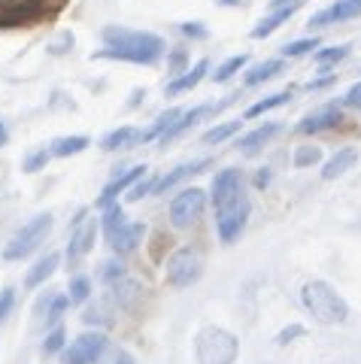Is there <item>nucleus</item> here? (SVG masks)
<instances>
[{
    "instance_id": "obj_41",
    "label": "nucleus",
    "mask_w": 361,
    "mask_h": 364,
    "mask_svg": "<svg viewBox=\"0 0 361 364\" xmlns=\"http://www.w3.org/2000/svg\"><path fill=\"white\" fill-rule=\"evenodd\" d=\"M183 33L191 40H204L207 37V28H200V21H188V25H183Z\"/></svg>"
},
{
    "instance_id": "obj_26",
    "label": "nucleus",
    "mask_w": 361,
    "mask_h": 364,
    "mask_svg": "<svg viewBox=\"0 0 361 364\" xmlns=\"http://www.w3.org/2000/svg\"><path fill=\"white\" fill-rule=\"evenodd\" d=\"M289 91H279V95H270V97H264V100H258V104H252L249 109H246V119H255V116H264V112H270V109H276V107H283V104H289Z\"/></svg>"
},
{
    "instance_id": "obj_37",
    "label": "nucleus",
    "mask_w": 361,
    "mask_h": 364,
    "mask_svg": "<svg viewBox=\"0 0 361 364\" xmlns=\"http://www.w3.org/2000/svg\"><path fill=\"white\" fill-rule=\"evenodd\" d=\"M185 64H188V52L185 49H173L171 52V61H167V73H171L173 79L185 73Z\"/></svg>"
},
{
    "instance_id": "obj_17",
    "label": "nucleus",
    "mask_w": 361,
    "mask_h": 364,
    "mask_svg": "<svg viewBox=\"0 0 361 364\" xmlns=\"http://www.w3.org/2000/svg\"><path fill=\"white\" fill-rule=\"evenodd\" d=\"M210 164H212L210 158H200V161H191V164H179L176 170H171L167 176H161V179L155 182V191H152V195H164V191H171V188H173V186H179L183 179L200 173V170H207Z\"/></svg>"
},
{
    "instance_id": "obj_39",
    "label": "nucleus",
    "mask_w": 361,
    "mask_h": 364,
    "mask_svg": "<svg viewBox=\"0 0 361 364\" xmlns=\"http://www.w3.org/2000/svg\"><path fill=\"white\" fill-rule=\"evenodd\" d=\"M155 182L158 179H146V182H137L131 191H128V200H140V198H146V195H152L155 191Z\"/></svg>"
},
{
    "instance_id": "obj_25",
    "label": "nucleus",
    "mask_w": 361,
    "mask_h": 364,
    "mask_svg": "<svg viewBox=\"0 0 361 364\" xmlns=\"http://www.w3.org/2000/svg\"><path fill=\"white\" fill-rule=\"evenodd\" d=\"M279 70H283V61L279 58H270V61H264V64H258V67H252L249 73H246V85H258V82H267V79H274Z\"/></svg>"
},
{
    "instance_id": "obj_3",
    "label": "nucleus",
    "mask_w": 361,
    "mask_h": 364,
    "mask_svg": "<svg viewBox=\"0 0 361 364\" xmlns=\"http://www.w3.org/2000/svg\"><path fill=\"white\" fill-rule=\"evenodd\" d=\"M301 301H303V306H307V313L322 325H340V322H346V316H349L346 301L322 279L307 282L303 291H301Z\"/></svg>"
},
{
    "instance_id": "obj_44",
    "label": "nucleus",
    "mask_w": 361,
    "mask_h": 364,
    "mask_svg": "<svg viewBox=\"0 0 361 364\" xmlns=\"http://www.w3.org/2000/svg\"><path fill=\"white\" fill-rule=\"evenodd\" d=\"M295 334H303V328L301 325H295V328H289V331H283L276 337V343H289V337H295Z\"/></svg>"
},
{
    "instance_id": "obj_46",
    "label": "nucleus",
    "mask_w": 361,
    "mask_h": 364,
    "mask_svg": "<svg viewBox=\"0 0 361 364\" xmlns=\"http://www.w3.org/2000/svg\"><path fill=\"white\" fill-rule=\"evenodd\" d=\"M222 6H240V4H249V0H219Z\"/></svg>"
},
{
    "instance_id": "obj_10",
    "label": "nucleus",
    "mask_w": 361,
    "mask_h": 364,
    "mask_svg": "<svg viewBox=\"0 0 361 364\" xmlns=\"http://www.w3.org/2000/svg\"><path fill=\"white\" fill-rule=\"evenodd\" d=\"M95 237H97V219H88V210H79V215L73 219L70 246H67V261L70 264L82 261L95 249Z\"/></svg>"
},
{
    "instance_id": "obj_47",
    "label": "nucleus",
    "mask_w": 361,
    "mask_h": 364,
    "mask_svg": "<svg viewBox=\"0 0 361 364\" xmlns=\"http://www.w3.org/2000/svg\"><path fill=\"white\" fill-rule=\"evenodd\" d=\"M4 143H6V124L0 122V146H4Z\"/></svg>"
},
{
    "instance_id": "obj_28",
    "label": "nucleus",
    "mask_w": 361,
    "mask_h": 364,
    "mask_svg": "<svg viewBox=\"0 0 361 364\" xmlns=\"http://www.w3.org/2000/svg\"><path fill=\"white\" fill-rule=\"evenodd\" d=\"M246 61H249V55H231V58L225 61V64H219V70L212 73V79H216V82H228L234 73H240V70H243Z\"/></svg>"
},
{
    "instance_id": "obj_12",
    "label": "nucleus",
    "mask_w": 361,
    "mask_h": 364,
    "mask_svg": "<svg viewBox=\"0 0 361 364\" xmlns=\"http://www.w3.org/2000/svg\"><path fill=\"white\" fill-rule=\"evenodd\" d=\"M107 289H109V301L116 304L119 310H125V313H137V306L143 301V291H146L140 282L131 279V277H122V279H116Z\"/></svg>"
},
{
    "instance_id": "obj_27",
    "label": "nucleus",
    "mask_w": 361,
    "mask_h": 364,
    "mask_svg": "<svg viewBox=\"0 0 361 364\" xmlns=\"http://www.w3.org/2000/svg\"><path fill=\"white\" fill-rule=\"evenodd\" d=\"M240 119H237V122H222V124H216V128H210L207 134H204V143L207 146H212V143H225V140H228V136H234L237 131H240Z\"/></svg>"
},
{
    "instance_id": "obj_2",
    "label": "nucleus",
    "mask_w": 361,
    "mask_h": 364,
    "mask_svg": "<svg viewBox=\"0 0 361 364\" xmlns=\"http://www.w3.org/2000/svg\"><path fill=\"white\" fill-rule=\"evenodd\" d=\"M67 0H0V28H33L55 18Z\"/></svg>"
},
{
    "instance_id": "obj_19",
    "label": "nucleus",
    "mask_w": 361,
    "mask_h": 364,
    "mask_svg": "<svg viewBox=\"0 0 361 364\" xmlns=\"http://www.w3.org/2000/svg\"><path fill=\"white\" fill-rule=\"evenodd\" d=\"M301 4H303V0H295V4H291V6L274 9V13H270V16H264V18H262V21H258V25L252 28V37H255V40H264V37H270V33H274L279 25H286V21H289L291 16L298 13V9H301Z\"/></svg>"
},
{
    "instance_id": "obj_42",
    "label": "nucleus",
    "mask_w": 361,
    "mask_h": 364,
    "mask_svg": "<svg viewBox=\"0 0 361 364\" xmlns=\"http://www.w3.org/2000/svg\"><path fill=\"white\" fill-rule=\"evenodd\" d=\"M343 104L352 107V109H361V82H355L352 88H349V95L343 97Z\"/></svg>"
},
{
    "instance_id": "obj_40",
    "label": "nucleus",
    "mask_w": 361,
    "mask_h": 364,
    "mask_svg": "<svg viewBox=\"0 0 361 364\" xmlns=\"http://www.w3.org/2000/svg\"><path fill=\"white\" fill-rule=\"evenodd\" d=\"M13 304H16V291H13V289H4V291H0V322H4V318L9 316Z\"/></svg>"
},
{
    "instance_id": "obj_11",
    "label": "nucleus",
    "mask_w": 361,
    "mask_h": 364,
    "mask_svg": "<svg viewBox=\"0 0 361 364\" xmlns=\"http://www.w3.org/2000/svg\"><path fill=\"white\" fill-rule=\"evenodd\" d=\"M107 346H109V340L100 334V331L82 334V337H76L73 343L61 352V361L64 364H97Z\"/></svg>"
},
{
    "instance_id": "obj_30",
    "label": "nucleus",
    "mask_w": 361,
    "mask_h": 364,
    "mask_svg": "<svg viewBox=\"0 0 361 364\" xmlns=\"http://www.w3.org/2000/svg\"><path fill=\"white\" fill-rule=\"evenodd\" d=\"M322 161V149L319 146H298L295 152V167H313Z\"/></svg>"
},
{
    "instance_id": "obj_29",
    "label": "nucleus",
    "mask_w": 361,
    "mask_h": 364,
    "mask_svg": "<svg viewBox=\"0 0 361 364\" xmlns=\"http://www.w3.org/2000/svg\"><path fill=\"white\" fill-rule=\"evenodd\" d=\"M349 55V46H331V49H319L313 55V61L322 67V70H328L331 64H337V61H343Z\"/></svg>"
},
{
    "instance_id": "obj_22",
    "label": "nucleus",
    "mask_w": 361,
    "mask_h": 364,
    "mask_svg": "<svg viewBox=\"0 0 361 364\" xmlns=\"http://www.w3.org/2000/svg\"><path fill=\"white\" fill-rule=\"evenodd\" d=\"M58 264H61V255H58V252H49L46 258H40L37 264L31 267L28 279H25V286H28V289H40L43 282H46V279L52 277V273L58 270Z\"/></svg>"
},
{
    "instance_id": "obj_38",
    "label": "nucleus",
    "mask_w": 361,
    "mask_h": 364,
    "mask_svg": "<svg viewBox=\"0 0 361 364\" xmlns=\"http://www.w3.org/2000/svg\"><path fill=\"white\" fill-rule=\"evenodd\" d=\"M49 158H52V152H49V149H40V152L28 155V161H25V173H37V170H43V167L49 164Z\"/></svg>"
},
{
    "instance_id": "obj_1",
    "label": "nucleus",
    "mask_w": 361,
    "mask_h": 364,
    "mask_svg": "<svg viewBox=\"0 0 361 364\" xmlns=\"http://www.w3.org/2000/svg\"><path fill=\"white\" fill-rule=\"evenodd\" d=\"M107 49L97 52L95 58H112V61H128V64H146L152 67L164 55V40L149 31H131L119 25H107L100 31Z\"/></svg>"
},
{
    "instance_id": "obj_8",
    "label": "nucleus",
    "mask_w": 361,
    "mask_h": 364,
    "mask_svg": "<svg viewBox=\"0 0 361 364\" xmlns=\"http://www.w3.org/2000/svg\"><path fill=\"white\" fill-rule=\"evenodd\" d=\"M200 267H204V261H200L198 249H191V246L176 249V252L167 258V286L188 289L191 282H198Z\"/></svg>"
},
{
    "instance_id": "obj_6",
    "label": "nucleus",
    "mask_w": 361,
    "mask_h": 364,
    "mask_svg": "<svg viewBox=\"0 0 361 364\" xmlns=\"http://www.w3.org/2000/svg\"><path fill=\"white\" fill-rule=\"evenodd\" d=\"M49 231H52V215L49 213L33 215L31 222H25L13 237H9V243L4 246V258L6 261L28 258L31 252H37V249H40V243L49 237Z\"/></svg>"
},
{
    "instance_id": "obj_20",
    "label": "nucleus",
    "mask_w": 361,
    "mask_h": 364,
    "mask_svg": "<svg viewBox=\"0 0 361 364\" xmlns=\"http://www.w3.org/2000/svg\"><path fill=\"white\" fill-rule=\"evenodd\" d=\"M276 134H279V124H276V122H267V124H262V128H255L252 134H246L237 146H240L243 155H258L270 140H274Z\"/></svg>"
},
{
    "instance_id": "obj_36",
    "label": "nucleus",
    "mask_w": 361,
    "mask_h": 364,
    "mask_svg": "<svg viewBox=\"0 0 361 364\" xmlns=\"http://www.w3.org/2000/svg\"><path fill=\"white\" fill-rule=\"evenodd\" d=\"M97 364H134V358H131L122 346H112V343H109V346L104 349V355H100Z\"/></svg>"
},
{
    "instance_id": "obj_15",
    "label": "nucleus",
    "mask_w": 361,
    "mask_h": 364,
    "mask_svg": "<svg viewBox=\"0 0 361 364\" xmlns=\"http://www.w3.org/2000/svg\"><path fill=\"white\" fill-rule=\"evenodd\" d=\"M343 122V112H340V107L337 104H331V107H322L319 112H313V116H307L301 124H298V131L301 134H322V131H331V128H337V124Z\"/></svg>"
},
{
    "instance_id": "obj_23",
    "label": "nucleus",
    "mask_w": 361,
    "mask_h": 364,
    "mask_svg": "<svg viewBox=\"0 0 361 364\" xmlns=\"http://www.w3.org/2000/svg\"><path fill=\"white\" fill-rule=\"evenodd\" d=\"M358 161V152L355 149H340V152H334L331 158H328V164H325V170H322V176L325 179H337V176H343L349 167H352Z\"/></svg>"
},
{
    "instance_id": "obj_14",
    "label": "nucleus",
    "mask_w": 361,
    "mask_h": 364,
    "mask_svg": "<svg viewBox=\"0 0 361 364\" xmlns=\"http://www.w3.org/2000/svg\"><path fill=\"white\" fill-rule=\"evenodd\" d=\"M355 16H361V0H334L325 13L310 18V28H325V25H334V21H349Z\"/></svg>"
},
{
    "instance_id": "obj_31",
    "label": "nucleus",
    "mask_w": 361,
    "mask_h": 364,
    "mask_svg": "<svg viewBox=\"0 0 361 364\" xmlns=\"http://www.w3.org/2000/svg\"><path fill=\"white\" fill-rule=\"evenodd\" d=\"M88 294H92V279L88 277H76L73 282H70V304H85L88 301Z\"/></svg>"
},
{
    "instance_id": "obj_24",
    "label": "nucleus",
    "mask_w": 361,
    "mask_h": 364,
    "mask_svg": "<svg viewBox=\"0 0 361 364\" xmlns=\"http://www.w3.org/2000/svg\"><path fill=\"white\" fill-rule=\"evenodd\" d=\"M88 146H92L88 136H58V140L49 146V152H52V158H70V155L85 152Z\"/></svg>"
},
{
    "instance_id": "obj_34",
    "label": "nucleus",
    "mask_w": 361,
    "mask_h": 364,
    "mask_svg": "<svg viewBox=\"0 0 361 364\" xmlns=\"http://www.w3.org/2000/svg\"><path fill=\"white\" fill-rule=\"evenodd\" d=\"M310 49H319V40H316V37L286 43V46H283V55H286V58H298V55H307Z\"/></svg>"
},
{
    "instance_id": "obj_43",
    "label": "nucleus",
    "mask_w": 361,
    "mask_h": 364,
    "mask_svg": "<svg viewBox=\"0 0 361 364\" xmlns=\"http://www.w3.org/2000/svg\"><path fill=\"white\" fill-rule=\"evenodd\" d=\"M267 182H270V167H262V170H258V176H255V186L267 188Z\"/></svg>"
},
{
    "instance_id": "obj_32",
    "label": "nucleus",
    "mask_w": 361,
    "mask_h": 364,
    "mask_svg": "<svg viewBox=\"0 0 361 364\" xmlns=\"http://www.w3.org/2000/svg\"><path fill=\"white\" fill-rule=\"evenodd\" d=\"M67 306H70V298H67V294H52L49 298V304H46V322H58V318L64 316V310Z\"/></svg>"
},
{
    "instance_id": "obj_13",
    "label": "nucleus",
    "mask_w": 361,
    "mask_h": 364,
    "mask_svg": "<svg viewBox=\"0 0 361 364\" xmlns=\"http://www.w3.org/2000/svg\"><path fill=\"white\" fill-rule=\"evenodd\" d=\"M143 176H146V167H143V164H140V167H128L122 176H116L112 182H107V186H104V191H100V198H97V207H100V210L112 207V203H116V198L122 195V191L134 188Z\"/></svg>"
},
{
    "instance_id": "obj_21",
    "label": "nucleus",
    "mask_w": 361,
    "mask_h": 364,
    "mask_svg": "<svg viewBox=\"0 0 361 364\" xmlns=\"http://www.w3.org/2000/svg\"><path fill=\"white\" fill-rule=\"evenodd\" d=\"M207 70H210V61L207 58H200L195 67H191V70H185L183 76H176V79H171V82H167V95H185V91H191L195 88L200 79L207 76Z\"/></svg>"
},
{
    "instance_id": "obj_7",
    "label": "nucleus",
    "mask_w": 361,
    "mask_h": 364,
    "mask_svg": "<svg viewBox=\"0 0 361 364\" xmlns=\"http://www.w3.org/2000/svg\"><path fill=\"white\" fill-rule=\"evenodd\" d=\"M216 207V228H219V240L222 243H234L243 234L246 219H249V198L240 191H234L225 200L212 203Z\"/></svg>"
},
{
    "instance_id": "obj_45",
    "label": "nucleus",
    "mask_w": 361,
    "mask_h": 364,
    "mask_svg": "<svg viewBox=\"0 0 361 364\" xmlns=\"http://www.w3.org/2000/svg\"><path fill=\"white\" fill-rule=\"evenodd\" d=\"M295 0H270V9H283V6H291Z\"/></svg>"
},
{
    "instance_id": "obj_9",
    "label": "nucleus",
    "mask_w": 361,
    "mask_h": 364,
    "mask_svg": "<svg viewBox=\"0 0 361 364\" xmlns=\"http://www.w3.org/2000/svg\"><path fill=\"white\" fill-rule=\"evenodd\" d=\"M207 210V195L200 188H185L171 200V222L176 228H191Z\"/></svg>"
},
{
    "instance_id": "obj_35",
    "label": "nucleus",
    "mask_w": 361,
    "mask_h": 364,
    "mask_svg": "<svg viewBox=\"0 0 361 364\" xmlns=\"http://www.w3.org/2000/svg\"><path fill=\"white\" fill-rule=\"evenodd\" d=\"M122 277H128V270L122 261H107V264H100V279H104L107 286H112V282L122 279Z\"/></svg>"
},
{
    "instance_id": "obj_5",
    "label": "nucleus",
    "mask_w": 361,
    "mask_h": 364,
    "mask_svg": "<svg viewBox=\"0 0 361 364\" xmlns=\"http://www.w3.org/2000/svg\"><path fill=\"white\" fill-rule=\"evenodd\" d=\"M198 364H234L237 361V352H240V343L231 331L225 328H204L198 334Z\"/></svg>"
},
{
    "instance_id": "obj_4",
    "label": "nucleus",
    "mask_w": 361,
    "mask_h": 364,
    "mask_svg": "<svg viewBox=\"0 0 361 364\" xmlns=\"http://www.w3.org/2000/svg\"><path fill=\"white\" fill-rule=\"evenodd\" d=\"M104 237H107V243H109L112 252L128 255L140 243L143 225L140 222H128L125 219V210H122L119 203H112V207L104 210Z\"/></svg>"
},
{
    "instance_id": "obj_18",
    "label": "nucleus",
    "mask_w": 361,
    "mask_h": 364,
    "mask_svg": "<svg viewBox=\"0 0 361 364\" xmlns=\"http://www.w3.org/2000/svg\"><path fill=\"white\" fill-rule=\"evenodd\" d=\"M143 143V131L131 128V124H125V128H116L109 131L104 140H100V149L104 152H116V149H134V146Z\"/></svg>"
},
{
    "instance_id": "obj_33",
    "label": "nucleus",
    "mask_w": 361,
    "mask_h": 364,
    "mask_svg": "<svg viewBox=\"0 0 361 364\" xmlns=\"http://www.w3.org/2000/svg\"><path fill=\"white\" fill-rule=\"evenodd\" d=\"M64 328L61 325H55L52 331L46 334V340H43V352H46V355H55V352H64L67 346H64Z\"/></svg>"
},
{
    "instance_id": "obj_16",
    "label": "nucleus",
    "mask_w": 361,
    "mask_h": 364,
    "mask_svg": "<svg viewBox=\"0 0 361 364\" xmlns=\"http://www.w3.org/2000/svg\"><path fill=\"white\" fill-rule=\"evenodd\" d=\"M212 109H216V107H210V104H200V107H195V109H185L183 112V116H179L173 124H171V128H167L164 134H161V140H158V143H161V146H167V143H173L176 140V136L179 134H185L188 128H191V124H198L200 119H204V116H210V112Z\"/></svg>"
}]
</instances>
